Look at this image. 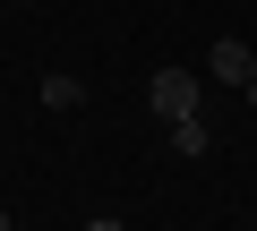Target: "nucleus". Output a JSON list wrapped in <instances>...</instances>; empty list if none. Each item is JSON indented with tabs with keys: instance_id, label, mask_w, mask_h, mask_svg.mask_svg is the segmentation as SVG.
Here are the masks:
<instances>
[{
	"instance_id": "obj_1",
	"label": "nucleus",
	"mask_w": 257,
	"mask_h": 231,
	"mask_svg": "<svg viewBox=\"0 0 257 231\" xmlns=\"http://www.w3.org/2000/svg\"><path fill=\"white\" fill-rule=\"evenodd\" d=\"M146 103H155V120L172 129V120L197 111V77H189V69H155V77H146Z\"/></svg>"
},
{
	"instance_id": "obj_5",
	"label": "nucleus",
	"mask_w": 257,
	"mask_h": 231,
	"mask_svg": "<svg viewBox=\"0 0 257 231\" xmlns=\"http://www.w3.org/2000/svg\"><path fill=\"white\" fill-rule=\"evenodd\" d=\"M86 231H128V222H120V214H94V222H86Z\"/></svg>"
},
{
	"instance_id": "obj_4",
	"label": "nucleus",
	"mask_w": 257,
	"mask_h": 231,
	"mask_svg": "<svg viewBox=\"0 0 257 231\" xmlns=\"http://www.w3.org/2000/svg\"><path fill=\"white\" fill-rule=\"evenodd\" d=\"M43 103H52V111H77V103H86V86H77L69 69H52V77H43Z\"/></svg>"
},
{
	"instance_id": "obj_7",
	"label": "nucleus",
	"mask_w": 257,
	"mask_h": 231,
	"mask_svg": "<svg viewBox=\"0 0 257 231\" xmlns=\"http://www.w3.org/2000/svg\"><path fill=\"white\" fill-rule=\"evenodd\" d=\"M0 231H9V214H0Z\"/></svg>"
},
{
	"instance_id": "obj_6",
	"label": "nucleus",
	"mask_w": 257,
	"mask_h": 231,
	"mask_svg": "<svg viewBox=\"0 0 257 231\" xmlns=\"http://www.w3.org/2000/svg\"><path fill=\"white\" fill-rule=\"evenodd\" d=\"M248 103H257V69H248Z\"/></svg>"
},
{
	"instance_id": "obj_3",
	"label": "nucleus",
	"mask_w": 257,
	"mask_h": 231,
	"mask_svg": "<svg viewBox=\"0 0 257 231\" xmlns=\"http://www.w3.org/2000/svg\"><path fill=\"white\" fill-rule=\"evenodd\" d=\"M172 154H180V163L206 154V120H197V111H189V120H172Z\"/></svg>"
},
{
	"instance_id": "obj_2",
	"label": "nucleus",
	"mask_w": 257,
	"mask_h": 231,
	"mask_svg": "<svg viewBox=\"0 0 257 231\" xmlns=\"http://www.w3.org/2000/svg\"><path fill=\"white\" fill-rule=\"evenodd\" d=\"M206 69H214V77H223V86H248V69H257V52H248V43H231V35H223V43H214V52H206Z\"/></svg>"
}]
</instances>
